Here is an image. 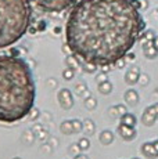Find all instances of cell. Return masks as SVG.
I'll return each instance as SVG.
<instances>
[{"mask_svg":"<svg viewBox=\"0 0 158 159\" xmlns=\"http://www.w3.org/2000/svg\"><path fill=\"white\" fill-rule=\"evenodd\" d=\"M74 159H89L86 157V155H83V154H79V155H77V157H75Z\"/></svg>","mask_w":158,"mask_h":159,"instance_id":"obj_30","label":"cell"},{"mask_svg":"<svg viewBox=\"0 0 158 159\" xmlns=\"http://www.w3.org/2000/svg\"><path fill=\"white\" fill-rule=\"evenodd\" d=\"M72 126H74V133H81L83 130V122L79 119H72Z\"/></svg>","mask_w":158,"mask_h":159,"instance_id":"obj_20","label":"cell"},{"mask_svg":"<svg viewBox=\"0 0 158 159\" xmlns=\"http://www.w3.org/2000/svg\"><path fill=\"white\" fill-rule=\"evenodd\" d=\"M123 98H125V102L129 104L130 107L136 105V104L139 102V94L136 90H133V89H129V90L125 93V96H123Z\"/></svg>","mask_w":158,"mask_h":159,"instance_id":"obj_10","label":"cell"},{"mask_svg":"<svg viewBox=\"0 0 158 159\" xmlns=\"http://www.w3.org/2000/svg\"><path fill=\"white\" fill-rule=\"evenodd\" d=\"M68 151H69V154H71V155H74V157H77V155H79V152H81L82 149L79 148V145L77 144V145H71V147H69V148H68Z\"/></svg>","mask_w":158,"mask_h":159,"instance_id":"obj_24","label":"cell"},{"mask_svg":"<svg viewBox=\"0 0 158 159\" xmlns=\"http://www.w3.org/2000/svg\"><path fill=\"white\" fill-rule=\"evenodd\" d=\"M142 152L144 154V157L146 158H148V159H156L158 158V152H157V149H156V147H154L153 143H144V144L142 145Z\"/></svg>","mask_w":158,"mask_h":159,"instance_id":"obj_8","label":"cell"},{"mask_svg":"<svg viewBox=\"0 0 158 159\" xmlns=\"http://www.w3.org/2000/svg\"><path fill=\"white\" fill-rule=\"evenodd\" d=\"M126 112H128L126 111V107L122 105V104H118V105L112 107V108L110 109V114L114 115V116H122V115H125Z\"/></svg>","mask_w":158,"mask_h":159,"instance_id":"obj_15","label":"cell"},{"mask_svg":"<svg viewBox=\"0 0 158 159\" xmlns=\"http://www.w3.org/2000/svg\"><path fill=\"white\" fill-rule=\"evenodd\" d=\"M117 131H118V134H119V136L122 137L123 140H126V141H130V140H133V139L136 137V130H135V127L126 126V125H122V123L118 126Z\"/></svg>","mask_w":158,"mask_h":159,"instance_id":"obj_7","label":"cell"},{"mask_svg":"<svg viewBox=\"0 0 158 159\" xmlns=\"http://www.w3.org/2000/svg\"><path fill=\"white\" fill-rule=\"evenodd\" d=\"M83 90H86V84H83V83H79L78 86H77V89H75V91H77L78 94H83Z\"/></svg>","mask_w":158,"mask_h":159,"instance_id":"obj_27","label":"cell"},{"mask_svg":"<svg viewBox=\"0 0 158 159\" xmlns=\"http://www.w3.org/2000/svg\"><path fill=\"white\" fill-rule=\"evenodd\" d=\"M156 32H154V30H146V32H143L142 33V36L140 38H144L146 40H154V39H156Z\"/></svg>","mask_w":158,"mask_h":159,"instance_id":"obj_23","label":"cell"},{"mask_svg":"<svg viewBox=\"0 0 158 159\" xmlns=\"http://www.w3.org/2000/svg\"><path fill=\"white\" fill-rule=\"evenodd\" d=\"M60 130L64 134H72L74 133V126H72V120H64L60 126Z\"/></svg>","mask_w":158,"mask_h":159,"instance_id":"obj_16","label":"cell"},{"mask_svg":"<svg viewBox=\"0 0 158 159\" xmlns=\"http://www.w3.org/2000/svg\"><path fill=\"white\" fill-rule=\"evenodd\" d=\"M154 46H156V48L158 50V36H156V39H154Z\"/></svg>","mask_w":158,"mask_h":159,"instance_id":"obj_32","label":"cell"},{"mask_svg":"<svg viewBox=\"0 0 158 159\" xmlns=\"http://www.w3.org/2000/svg\"><path fill=\"white\" fill-rule=\"evenodd\" d=\"M153 144H154V147H156V149H157V152H158V139H157L156 141L153 143Z\"/></svg>","mask_w":158,"mask_h":159,"instance_id":"obj_33","label":"cell"},{"mask_svg":"<svg viewBox=\"0 0 158 159\" xmlns=\"http://www.w3.org/2000/svg\"><path fill=\"white\" fill-rule=\"evenodd\" d=\"M96 79H97V82H99V83H101V82H104V80H108V79H107V76H105L104 73H101V75L96 76Z\"/></svg>","mask_w":158,"mask_h":159,"instance_id":"obj_28","label":"cell"},{"mask_svg":"<svg viewBox=\"0 0 158 159\" xmlns=\"http://www.w3.org/2000/svg\"><path fill=\"white\" fill-rule=\"evenodd\" d=\"M58 102L63 107V109H67V111L74 107V97L68 89H61L58 91Z\"/></svg>","mask_w":158,"mask_h":159,"instance_id":"obj_5","label":"cell"},{"mask_svg":"<svg viewBox=\"0 0 158 159\" xmlns=\"http://www.w3.org/2000/svg\"><path fill=\"white\" fill-rule=\"evenodd\" d=\"M65 62H67V65H68V68H72V69H75V68H77V66L79 65V62H78V58L75 57L74 54H69V56L67 57Z\"/></svg>","mask_w":158,"mask_h":159,"instance_id":"obj_18","label":"cell"},{"mask_svg":"<svg viewBox=\"0 0 158 159\" xmlns=\"http://www.w3.org/2000/svg\"><path fill=\"white\" fill-rule=\"evenodd\" d=\"M140 3H142V10H144L147 7V0H140Z\"/></svg>","mask_w":158,"mask_h":159,"instance_id":"obj_31","label":"cell"},{"mask_svg":"<svg viewBox=\"0 0 158 159\" xmlns=\"http://www.w3.org/2000/svg\"><path fill=\"white\" fill-rule=\"evenodd\" d=\"M154 108H156V111H157V115H158V104H156V105H154Z\"/></svg>","mask_w":158,"mask_h":159,"instance_id":"obj_34","label":"cell"},{"mask_svg":"<svg viewBox=\"0 0 158 159\" xmlns=\"http://www.w3.org/2000/svg\"><path fill=\"white\" fill-rule=\"evenodd\" d=\"M99 91L101 94H104V96L110 94L112 91V83L110 80H104V82H101V83H99Z\"/></svg>","mask_w":158,"mask_h":159,"instance_id":"obj_14","label":"cell"},{"mask_svg":"<svg viewBox=\"0 0 158 159\" xmlns=\"http://www.w3.org/2000/svg\"><path fill=\"white\" fill-rule=\"evenodd\" d=\"M143 51H144L146 57L147 58H156L158 56V50L156 48V46H148V47H143Z\"/></svg>","mask_w":158,"mask_h":159,"instance_id":"obj_17","label":"cell"},{"mask_svg":"<svg viewBox=\"0 0 158 159\" xmlns=\"http://www.w3.org/2000/svg\"><path fill=\"white\" fill-rule=\"evenodd\" d=\"M31 24V0H0V48L21 40Z\"/></svg>","mask_w":158,"mask_h":159,"instance_id":"obj_3","label":"cell"},{"mask_svg":"<svg viewBox=\"0 0 158 159\" xmlns=\"http://www.w3.org/2000/svg\"><path fill=\"white\" fill-rule=\"evenodd\" d=\"M36 89L29 65L18 56H0V122L16 123L29 115Z\"/></svg>","mask_w":158,"mask_h":159,"instance_id":"obj_2","label":"cell"},{"mask_svg":"<svg viewBox=\"0 0 158 159\" xmlns=\"http://www.w3.org/2000/svg\"><path fill=\"white\" fill-rule=\"evenodd\" d=\"M85 107H86V109H89V111H93L97 107V100L93 98V97H87V98H85Z\"/></svg>","mask_w":158,"mask_h":159,"instance_id":"obj_19","label":"cell"},{"mask_svg":"<svg viewBox=\"0 0 158 159\" xmlns=\"http://www.w3.org/2000/svg\"><path fill=\"white\" fill-rule=\"evenodd\" d=\"M78 145H79V148L82 149V151H86V149H89V147H90V141L87 139H81L78 141Z\"/></svg>","mask_w":158,"mask_h":159,"instance_id":"obj_22","label":"cell"},{"mask_svg":"<svg viewBox=\"0 0 158 159\" xmlns=\"http://www.w3.org/2000/svg\"><path fill=\"white\" fill-rule=\"evenodd\" d=\"M146 29L132 0H79L65 24V42L82 62L112 66L133 48Z\"/></svg>","mask_w":158,"mask_h":159,"instance_id":"obj_1","label":"cell"},{"mask_svg":"<svg viewBox=\"0 0 158 159\" xmlns=\"http://www.w3.org/2000/svg\"><path fill=\"white\" fill-rule=\"evenodd\" d=\"M157 118H158V115H157V111H156V108H154V105L147 107L142 115V123L144 125V126H153V125L156 123Z\"/></svg>","mask_w":158,"mask_h":159,"instance_id":"obj_6","label":"cell"},{"mask_svg":"<svg viewBox=\"0 0 158 159\" xmlns=\"http://www.w3.org/2000/svg\"><path fill=\"white\" fill-rule=\"evenodd\" d=\"M44 13H63L68 8L74 7L79 0H31Z\"/></svg>","mask_w":158,"mask_h":159,"instance_id":"obj_4","label":"cell"},{"mask_svg":"<svg viewBox=\"0 0 158 159\" xmlns=\"http://www.w3.org/2000/svg\"><path fill=\"white\" fill-rule=\"evenodd\" d=\"M139 78H140V72H139V69L137 68H132V69H129V71L126 72L125 82L128 84H130V86H133V84H136L139 82Z\"/></svg>","mask_w":158,"mask_h":159,"instance_id":"obj_9","label":"cell"},{"mask_svg":"<svg viewBox=\"0 0 158 159\" xmlns=\"http://www.w3.org/2000/svg\"><path fill=\"white\" fill-rule=\"evenodd\" d=\"M38 116H39V111L38 109H35V108H32L31 112H29V119H31V120H36Z\"/></svg>","mask_w":158,"mask_h":159,"instance_id":"obj_26","label":"cell"},{"mask_svg":"<svg viewBox=\"0 0 158 159\" xmlns=\"http://www.w3.org/2000/svg\"><path fill=\"white\" fill-rule=\"evenodd\" d=\"M121 123L126 125V126H130V127H135L136 123H137V119H136V116L133 115V114H129V112H126L125 115L121 116Z\"/></svg>","mask_w":158,"mask_h":159,"instance_id":"obj_11","label":"cell"},{"mask_svg":"<svg viewBox=\"0 0 158 159\" xmlns=\"http://www.w3.org/2000/svg\"><path fill=\"white\" fill-rule=\"evenodd\" d=\"M74 76H75V69L67 68V69H64V71H63V78L65 79V80H71Z\"/></svg>","mask_w":158,"mask_h":159,"instance_id":"obj_21","label":"cell"},{"mask_svg":"<svg viewBox=\"0 0 158 159\" xmlns=\"http://www.w3.org/2000/svg\"><path fill=\"white\" fill-rule=\"evenodd\" d=\"M14 159H20V158H14Z\"/></svg>","mask_w":158,"mask_h":159,"instance_id":"obj_36","label":"cell"},{"mask_svg":"<svg viewBox=\"0 0 158 159\" xmlns=\"http://www.w3.org/2000/svg\"><path fill=\"white\" fill-rule=\"evenodd\" d=\"M132 159H139V158H132Z\"/></svg>","mask_w":158,"mask_h":159,"instance_id":"obj_35","label":"cell"},{"mask_svg":"<svg viewBox=\"0 0 158 159\" xmlns=\"http://www.w3.org/2000/svg\"><path fill=\"white\" fill-rule=\"evenodd\" d=\"M83 64H85L83 69H85V71H87V72H95L96 69H97V66L93 65V64H87V62H83Z\"/></svg>","mask_w":158,"mask_h":159,"instance_id":"obj_25","label":"cell"},{"mask_svg":"<svg viewBox=\"0 0 158 159\" xmlns=\"http://www.w3.org/2000/svg\"><path fill=\"white\" fill-rule=\"evenodd\" d=\"M95 130H96V125H95V122L92 120V119H86V120L83 122V133L86 134V136H92L93 133H95Z\"/></svg>","mask_w":158,"mask_h":159,"instance_id":"obj_13","label":"cell"},{"mask_svg":"<svg viewBox=\"0 0 158 159\" xmlns=\"http://www.w3.org/2000/svg\"><path fill=\"white\" fill-rule=\"evenodd\" d=\"M115 65H117L118 68H123V66H125V58H122V60H119L117 64H115Z\"/></svg>","mask_w":158,"mask_h":159,"instance_id":"obj_29","label":"cell"},{"mask_svg":"<svg viewBox=\"0 0 158 159\" xmlns=\"http://www.w3.org/2000/svg\"><path fill=\"white\" fill-rule=\"evenodd\" d=\"M99 140L103 145H110L112 143V140H114V134H112V131H110V130H104L100 133Z\"/></svg>","mask_w":158,"mask_h":159,"instance_id":"obj_12","label":"cell"}]
</instances>
